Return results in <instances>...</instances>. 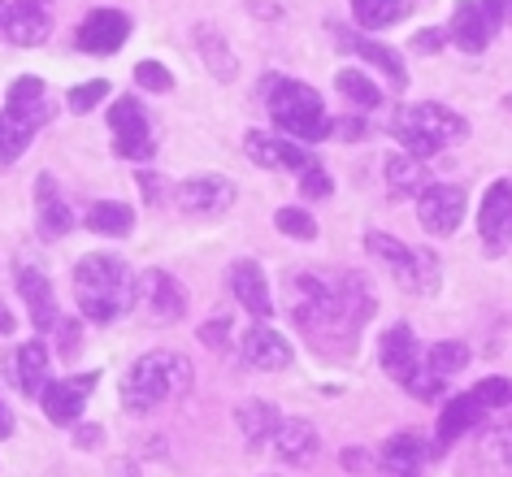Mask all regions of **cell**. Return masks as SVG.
Instances as JSON below:
<instances>
[{"label": "cell", "mask_w": 512, "mask_h": 477, "mask_svg": "<svg viewBox=\"0 0 512 477\" xmlns=\"http://www.w3.org/2000/svg\"><path fill=\"white\" fill-rule=\"evenodd\" d=\"M74 304L87 321L109 326V321H118L139 304V274H131V265L122 256L87 252L74 265Z\"/></svg>", "instance_id": "6da1fadb"}, {"label": "cell", "mask_w": 512, "mask_h": 477, "mask_svg": "<svg viewBox=\"0 0 512 477\" xmlns=\"http://www.w3.org/2000/svg\"><path fill=\"white\" fill-rule=\"evenodd\" d=\"M191 386V360L178 352H148L139 356L122 378V404L126 412H152L165 399L183 395Z\"/></svg>", "instance_id": "7a4b0ae2"}, {"label": "cell", "mask_w": 512, "mask_h": 477, "mask_svg": "<svg viewBox=\"0 0 512 477\" xmlns=\"http://www.w3.org/2000/svg\"><path fill=\"white\" fill-rule=\"evenodd\" d=\"M265 109H270L274 126L296 144H322L330 139V118L322 109V96L309 83L296 79H270L265 87Z\"/></svg>", "instance_id": "3957f363"}, {"label": "cell", "mask_w": 512, "mask_h": 477, "mask_svg": "<svg viewBox=\"0 0 512 477\" xmlns=\"http://www.w3.org/2000/svg\"><path fill=\"white\" fill-rule=\"evenodd\" d=\"M469 135V122L460 113L434 105V100H421V105H408L395 113V139L408 148V157L426 161L447 144H460Z\"/></svg>", "instance_id": "277c9868"}, {"label": "cell", "mask_w": 512, "mask_h": 477, "mask_svg": "<svg viewBox=\"0 0 512 477\" xmlns=\"http://www.w3.org/2000/svg\"><path fill=\"white\" fill-rule=\"evenodd\" d=\"M126 40H131V18H126L122 9H92V14L83 18L79 35H74V44H79L83 53H92V57L118 53Z\"/></svg>", "instance_id": "5b68a950"}, {"label": "cell", "mask_w": 512, "mask_h": 477, "mask_svg": "<svg viewBox=\"0 0 512 477\" xmlns=\"http://www.w3.org/2000/svg\"><path fill=\"white\" fill-rule=\"evenodd\" d=\"M248 157L261 165V170H309V165H317L313 161V152L304 148V144H296V139H287V135H265V131H248Z\"/></svg>", "instance_id": "8992f818"}, {"label": "cell", "mask_w": 512, "mask_h": 477, "mask_svg": "<svg viewBox=\"0 0 512 477\" xmlns=\"http://www.w3.org/2000/svg\"><path fill=\"white\" fill-rule=\"evenodd\" d=\"M417 217L430 235H452V230L465 222V191L460 187H447V183H434L417 196Z\"/></svg>", "instance_id": "52a82bcc"}, {"label": "cell", "mask_w": 512, "mask_h": 477, "mask_svg": "<svg viewBox=\"0 0 512 477\" xmlns=\"http://www.w3.org/2000/svg\"><path fill=\"white\" fill-rule=\"evenodd\" d=\"M139 304L148 308V317L157 321V326H170V321L187 313V291L178 287L165 269H148V274L139 278Z\"/></svg>", "instance_id": "ba28073f"}, {"label": "cell", "mask_w": 512, "mask_h": 477, "mask_svg": "<svg viewBox=\"0 0 512 477\" xmlns=\"http://www.w3.org/2000/svg\"><path fill=\"white\" fill-rule=\"evenodd\" d=\"M96 386V373H83V378H66V382H48L40 404L48 412V421L53 425H79L83 417V399L87 391Z\"/></svg>", "instance_id": "9c48e42d"}, {"label": "cell", "mask_w": 512, "mask_h": 477, "mask_svg": "<svg viewBox=\"0 0 512 477\" xmlns=\"http://www.w3.org/2000/svg\"><path fill=\"white\" fill-rule=\"evenodd\" d=\"M512 222V178H499V183L486 187L482 196V213H478V230L486 239V252H504V230Z\"/></svg>", "instance_id": "30bf717a"}, {"label": "cell", "mask_w": 512, "mask_h": 477, "mask_svg": "<svg viewBox=\"0 0 512 477\" xmlns=\"http://www.w3.org/2000/svg\"><path fill=\"white\" fill-rule=\"evenodd\" d=\"M174 196L187 213H226L230 204H235V183H230V178H217V174H204V178L178 183Z\"/></svg>", "instance_id": "8fae6325"}, {"label": "cell", "mask_w": 512, "mask_h": 477, "mask_svg": "<svg viewBox=\"0 0 512 477\" xmlns=\"http://www.w3.org/2000/svg\"><path fill=\"white\" fill-rule=\"evenodd\" d=\"M239 360L248 369H287L291 365V343L270 326H252L239 339Z\"/></svg>", "instance_id": "7c38bea8"}, {"label": "cell", "mask_w": 512, "mask_h": 477, "mask_svg": "<svg viewBox=\"0 0 512 477\" xmlns=\"http://www.w3.org/2000/svg\"><path fill=\"white\" fill-rule=\"evenodd\" d=\"M230 291H235V300L248 308L252 317H274V295H270V282H265L261 265L256 261H235L230 269Z\"/></svg>", "instance_id": "4fadbf2b"}, {"label": "cell", "mask_w": 512, "mask_h": 477, "mask_svg": "<svg viewBox=\"0 0 512 477\" xmlns=\"http://www.w3.org/2000/svg\"><path fill=\"white\" fill-rule=\"evenodd\" d=\"M35 213H40V230L48 239L70 235L74 209L66 204V196H61V187H57L53 174H40V183H35Z\"/></svg>", "instance_id": "5bb4252c"}, {"label": "cell", "mask_w": 512, "mask_h": 477, "mask_svg": "<svg viewBox=\"0 0 512 477\" xmlns=\"http://www.w3.org/2000/svg\"><path fill=\"white\" fill-rule=\"evenodd\" d=\"M378 356H382V369H387L395 382H404V386L421 365V347H417V339H413V330L408 326H391L387 334H382V352Z\"/></svg>", "instance_id": "9a60e30c"}, {"label": "cell", "mask_w": 512, "mask_h": 477, "mask_svg": "<svg viewBox=\"0 0 512 477\" xmlns=\"http://www.w3.org/2000/svg\"><path fill=\"white\" fill-rule=\"evenodd\" d=\"M270 443H274V456L278 460H287V464H313L317 447H322V438H317V430H313L309 421H278L274 434H270Z\"/></svg>", "instance_id": "2e32d148"}, {"label": "cell", "mask_w": 512, "mask_h": 477, "mask_svg": "<svg viewBox=\"0 0 512 477\" xmlns=\"http://www.w3.org/2000/svg\"><path fill=\"white\" fill-rule=\"evenodd\" d=\"M18 291H22V300L31 304L35 330H53L57 321H61L57 300H53V282H48L40 269H27V265H22V269H18Z\"/></svg>", "instance_id": "e0dca14e"}, {"label": "cell", "mask_w": 512, "mask_h": 477, "mask_svg": "<svg viewBox=\"0 0 512 477\" xmlns=\"http://www.w3.org/2000/svg\"><path fill=\"white\" fill-rule=\"evenodd\" d=\"M48 31H53L48 14H44V9H31V5H9L5 9V22H0V35H5L9 44H18V48L44 44Z\"/></svg>", "instance_id": "ac0fdd59"}, {"label": "cell", "mask_w": 512, "mask_h": 477, "mask_svg": "<svg viewBox=\"0 0 512 477\" xmlns=\"http://www.w3.org/2000/svg\"><path fill=\"white\" fill-rule=\"evenodd\" d=\"M447 40H452L460 53H482V48L491 44V31H486V22H482V14H478V0H456L452 27H447Z\"/></svg>", "instance_id": "d6986e66"}, {"label": "cell", "mask_w": 512, "mask_h": 477, "mask_svg": "<svg viewBox=\"0 0 512 477\" xmlns=\"http://www.w3.org/2000/svg\"><path fill=\"white\" fill-rule=\"evenodd\" d=\"M5 113H9V118H18V122H27L31 131H35V126H44L48 113H53V109H48V100H44V83L31 79V74H27V79H18L14 87H9Z\"/></svg>", "instance_id": "ffe728a7"}, {"label": "cell", "mask_w": 512, "mask_h": 477, "mask_svg": "<svg viewBox=\"0 0 512 477\" xmlns=\"http://www.w3.org/2000/svg\"><path fill=\"white\" fill-rule=\"evenodd\" d=\"M391 274H395V282H400L404 291H413V295H434V291H439V256H434L430 248H421V252L408 248L404 265L391 269Z\"/></svg>", "instance_id": "44dd1931"}, {"label": "cell", "mask_w": 512, "mask_h": 477, "mask_svg": "<svg viewBox=\"0 0 512 477\" xmlns=\"http://www.w3.org/2000/svg\"><path fill=\"white\" fill-rule=\"evenodd\" d=\"M335 40L343 44V48H352L356 57H365V61H374V66L387 74L391 79V87L395 92H404L408 87V74H404V61H400V53H395V48H387V44H374V40H356V35H335Z\"/></svg>", "instance_id": "7402d4cb"}, {"label": "cell", "mask_w": 512, "mask_h": 477, "mask_svg": "<svg viewBox=\"0 0 512 477\" xmlns=\"http://www.w3.org/2000/svg\"><path fill=\"white\" fill-rule=\"evenodd\" d=\"M48 382H53V378H48V347L40 339L22 343L18 347V386H22V395L40 399Z\"/></svg>", "instance_id": "603a6c76"}, {"label": "cell", "mask_w": 512, "mask_h": 477, "mask_svg": "<svg viewBox=\"0 0 512 477\" xmlns=\"http://www.w3.org/2000/svg\"><path fill=\"white\" fill-rule=\"evenodd\" d=\"M87 230L100 239H122L135 230V213L131 204H118V200H100L92 204V213H87Z\"/></svg>", "instance_id": "cb8c5ba5"}, {"label": "cell", "mask_w": 512, "mask_h": 477, "mask_svg": "<svg viewBox=\"0 0 512 477\" xmlns=\"http://www.w3.org/2000/svg\"><path fill=\"white\" fill-rule=\"evenodd\" d=\"M482 412H486V408H482V399L473 395V391L456 395L452 404L443 408V417H439V443H452V438H460V434H465L473 421L482 417Z\"/></svg>", "instance_id": "d4e9b609"}, {"label": "cell", "mask_w": 512, "mask_h": 477, "mask_svg": "<svg viewBox=\"0 0 512 477\" xmlns=\"http://www.w3.org/2000/svg\"><path fill=\"white\" fill-rule=\"evenodd\" d=\"M382 464L391 477H417L421 473V438L417 434H395L382 447Z\"/></svg>", "instance_id": "484cf974"}, {"label": "cell", "mask_w": 512, "mask_h": 477, "mask_svg": "<svg viewBox=\"0 0 512 477\" xmlns=\"http://www.w3.org/2000/svg\"><path fill=\"white\" fill-rule=\"evenodd\" d=\"M235 421H239V430L248 434V443H265L278 425V412H274V404H265V399H248V404H239Z\"/></svg>", "instance_id": "4316f807"}, {"label": "cell", "mask_w": 512, "mask_h": 477, "mask_svg": "<svg viewBox=\"0 0 512 477\" xmlns=\"http://www.w3.org/2000/svg\"><path fill=\"white\" fill-rule=\"evenodd\" d=\"M408 14L404 0H352V18L361 22L365 31H382L391 22H400Z\"/></svg>", "instance_id": "83f0119b"}, {"label": "cell", "mask_w": 512, "mask_h": 477, "mask_svg": "<svg viewBox=\"0 0 512 477\" xmlns=\"http://www.w3.org/2000/svg\"><path fill=\"white\" fill-rule=\"evenodd\" d=\"M469 365V347L465 343H434L426 356H421V369H430L434 378H456L460 369Z\"/></svg>", "instance_id": "f1b7e54d"}, {"label": "cell", "mask_w": 512, "mask_h": 477, "mask_svg": "<svg viewBox=\"0 0 512 477\" xmlns=\"http://www.w3.org/2000/svg\"><path fill=\"white\" fill-rule=\"evenodd\" d=\"M31 126L27 122H18V118H9V113H0V170L5 165H14L22 152L31 148Z\"/></svg>", "instance_id": "f546056e"}, {"label": "cell", "mask_w": 512, "mask_h": 477, "mask_svg": "<svg viewBox=\"0 0 512 477\" xmlns=\"http://www.w3.org/2000/svg\"><path fill=\"white\" fill-rule=\"evenodd\" d=\"M196 44H200V57L209 61V70H217V79H235V57H230V48H226L222 35H217L213 27H200Z\"/></svg>", "instance_id": "4dcf8cb0"}, {"label": "cell", "mask_w": 512, "mask_h": 477, "mask_svg": "<svg viewBox=\"0 0 512 477\" xmlns=\"http://www.w3.org/2000/svg\"><path fill=\"white\" fill-rule=\"evenodd\" d=\"M335 87H339V92H343V96H348V100H352V105H356V109H378V105H382V92H378V87H374V83H369V79H365V74H361V70H339V79H335Z\"/></svg>", "instance_id": "1f68e13d"}, {"label": "cell", "mask_w": 512, "mask_h": 477, "mask_svg": "<svg viewBox=\"0 0 512 477\" xmlns=\"http://www.w3.org/2000/svg\"><path fill=\"white\" fill-rule=\"evenodd\" d=\"M387 183L391 187H400V191H426V170H421V161L417 157H387Z\"/></svg>", "instance_id": "d6a6232c"}, {"label": "cell", "mask_w": 512, "mask_h": 477, "mask_svg": "<svg viewBox=\"0 0 512 477\" xmlns=\"http://www.w3.org/2000/svg\"><path fill=\"white\" fill-rule=\"evenodd\" d=\"M113 148H118V157H126V161H148L152 157L148 122L144 126H131V131H118V135H113Z\"/></svg>", "instance_id": "836d02e7"}, {"label": "cell", "mask_w": 512, "mask_h": 477, "mask_svg": "<svg viewBox=\"0 0 512 477\" xmlns=\"http://www.w3.org/2000/svg\"><path fill=\"white\" fill-rule=\"evenodd\" d=\"M274 226L283 230L287 239H313V235H317L313 213H304V209H278V213H274Z\"/></svg>", "instance_id": "e575fe53"}, {"label": "cell", "mask_w": 512, "mask_h": 477, "mask_svg": "<svg viewBox=\"0 0 512 477\" xmlns=\"http://www.w3.org/2000/svg\"><path fill=\"white\" fill-rule=\"evenodd\" d=\"M148 118H144V105L139 100H131V96H122V100H113L109 105V126H113V135L118 131H131V126H144Z\"/></svg>", "instance_id": "d590c367"}, {"label": "cell", "mask_w": 512, "mask_h": 477, "mask_svg": "<svg viewBox=\"0 0 512 477\" xmlns=\"http://www.w3.org/2000/svg\"><path fill=\"white\" fill-rule=\"evenodd\" d=\"M135 83L144 87V92H170L174 87V74L161 66V61H139L135 66Z\"/></svg>", "instance_id": "8d00e7d4"}, {"label": "cell", "mask_w": 512, "mask_h": 477, "mask_svg": "<svg viewBox=\"0 0 512 477\" xmlns=\"http://www.w3.org/2000/svg\"><path fill=\"white\" fill-rule=\"evenodd\" d=\"M105 96H109V83H105V79L79 83V87H70V109H74V113H92Z\"/></svg>", "instance_id": "74e56055"}, {"label": "cell", "mask_w": 512, "mask_h": 477, "mask_svg": "<svg viewBox=\"0 0 512 477\" xmlns=\"http://www.w3.org/2000/svg\"><path fill=\"white\" fill-rule=\"evenodd\" d=\"M473 395L482 399L486 412H491V408H504V404H512V382H508V378H486L482 386H473Z\"/></svg>", "instance_id": "f35d334b"}, {"label": "cell", "mask_w": 512, "mask_h": 477, "mask_svg": "<svg viewBox=\"0 0 512 477\" xmlns=\"http://www.w3.org/2000/svg\"><path fill=\"white\" fill-rule=\"evenodd\" d=\"M300 191L309 200H326L330 191H335V183H330V174L322 170V165H309V170H304V178H300Z\"/></svg>", "instance_id": "ab89813d"}, {"label": "cell", "mask_w": 512, "mask_h": 477, "mask_svg": "<svg viewBox=\"0 0 512 477\" xmlns=\"http://www.w3.org/2000/svg\"><path fill=\"white\" fill-rule=\"evenodd\" d=\"M53 330H57V352H61V356H74V352L83 347V330H79V321L61 317Z\"/></svg>", "instance_id": "60d3db41"}, {"label": "cell", "mask_w": 512, "mask_h": 477, "mask_svg": "<svg viewBox=\"0 0 512 477\" xmlns=\"http://www.w3.org/2000/svg\"><path fill=\"white\" fill-rule=\"evenodd\" d=\"M330 135L335 139H348V144H356V139H365L369 135V126L361 118H335L330 122Z\"/></svg>", "instance_id": "b9f144b4"}, {"label": "cell", "mask_w": 512, "mask_h": 477, "mask_svg": "<svg viewBox=\"0 0 512 477\" xmlns=\"http://www.w3.org/2000/svg\"><path fill=\"white\" fill-rule=\"evenodd\" d=\"M226 330H230V321H226V317L204 321V326H200V343H204V347H217V352H222V347H226Z\"/></svg>", "instance_id": "7bdbcfd3"}, {"label": "cell", "mask_w": 512, "mask_h": 477, "mask_svg": "<svg viewBox=\"0 0 512 477\" xmlns=\"http://www.w3.org/2000/svg\"><path fill=\"white\" fill-rule=\"evenodd\" d=\"M478 14H482V22H486V31H499L504 27V0H478Z\"/></svg>", "instance_id": "ee69618b"}, {"label": "cell", "mask_w": 512, "mask_h": 477, "mask_svg": "<svg viewBox=\"0 0 512 477\" xmlns=\"http://www.w3.org/2000/svg\"><path fill=\"white\" fill-rule=\"evenodd\" d=\"M443 40H447V35H439V31H421V35H413V48H417V53H439Z\"/></svg>", "instance_id": "f6af8a7d"}, {"label": "cell", "mask_w": 512, "mask_h": 477, "mask_svg": "<svg viewBox=\"0 0 512 477\" xmlns=\"http://www.w3.org/2000/svg\"><path fill=\"white\" fill-rule=\"evenodd\" d=\"M74 438H79V447H96L100 430H96V425H79V434H74Z\"/></svg>", "instance_id": "bcb514c9"}, {"label": "cell", "mask_w": 512, "mask_h": 477, "mask_svg": "<svg viewBox=\"0 0 512 477\" xmlns=\"http://www.w3.org/2000/svg\"><path fill=\"white\" fill-rule=\"evenodd\" d=\"M499 451H504V460L512 464V425L508 430H499Z\"/></svg>", "instance_id": "7dc6e473"}, {"label": "cell", "mask_w": 512, "mask_h": 477, "mask_svg": "<svg viewBox=\"0 0 512 477\" xmlns=\"http://www.w3.org/2000/svg\"><path fill=\"white\" fill-rule=\"evenodd\" d=\"M9 434H14V417H9V408L0 404V438H9Z\"/></svg>", "instance_id": "c3c4849f"}, {"label": "cell", "mask_w": 512, "mask_h": 477, "mask_svg": "<svg viewBox=\"0 0 512 477\" xmlns=\"http://www.w3.org/2000/svg\"><path fill=\"white\" fill-rule=\"evenodd\" d=\"M9 330H14V317H9L5 308H0V334H9Z\"/></svg>", "instance_id": "681fc988"}, {"label": "cell", "mask_w": 512, "mask_h": 477, "mask_svg": "<svg viewBox=\"0 0 512 477\" xmlns=\"http://www.w3.org/2000/svg\"><path fill=\"white\" fill-rule=\"evenodd\" d=\"M14 5H31V9H44V5H53V0H14Z\"/></svg>", "instance_id": "f907efd6"}, {"label": "cell", "mask_w": 512, "mask_h": 477, "mask_svg": "<svg viewBox=\"0 0 512 477\" xmlns=\"http://www.w3.org/2000/svg\"><path fill=\"white\" fill-rule=\"evenodd\" d=\"M504 22H512V0H504Z\"/></svg>", "instance_id": "816d5d0a"}, {"label": "cell", "mask_w": 512, "mask_h": 477, "mask_svg": "<svg viewBox=\"0 0 512 477\" xmlns=\"http://www.w3.org/2000/svg\"><path fill=\"white\" fill-rule=\"evenodd\" d=\"M504 243H512V222H508V230H504Z\"/></svg>", "instance_id": "f5cc1de1"}, {"label": "cell", "mask_w": 512, "mask_h": 477, "mask_svg": "<svg viewBox=\"0 0 512 477\" xmlns=\"http://www.w3.org/2000/svg\"><path fill=\"white\" fill-rule=\"evenodd\" d=\"M5 9H9V5H5V0H0V22H5Z\"/></svg>", "instance_id": "db71d44e"}]
</instances>
